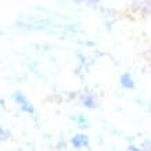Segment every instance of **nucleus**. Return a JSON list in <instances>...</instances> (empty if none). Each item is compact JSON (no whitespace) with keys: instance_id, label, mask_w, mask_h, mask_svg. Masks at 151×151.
Masks as SVG:
<instances>
[{"instance_id":"nucleus-1","label":"nucleus","mask_w":151,"mask_h":151,"mask_svg":"<svg viewBox=\"0 0 151 151\" xmlns=\"http://www.w3.org/2000/svg\"><path fill=\"white\" fill-rule=\"evenodd\" d=\"M14 100L21 105V108H22L25 112H28V114H33V107H32V104H31V101L28 100L27 97L24 96L21 92L14 93Z\"/></svg>"},{"instance_id":"nucleus-2","label":"nucleus","mask_w":151,"mask_h":151,"mask_svg":"<svg viewBox=\"0 0 151 151\" xmlns=\"http://www.w3.org/2000/svg\"><path fill=\"white\" fill-rule=\"evenodd\" d=\"M89 140H87V136L85 134H76L73 136L72 139V144L75 146V148H82V147H86Z\"/></svg>"},{"instance_id":"nucleus-3","label":"nucleus","mask_w":151,"mask_h":151,"mask_svg":"<svg viewBox=\"0 0 151 151\" xmlns=\"http://www.w3.org/2000/svg\"><path fill=\"white\" fill-rule=\"evenodd\" d=\"M121 85H122L125 89H133V87H134L133 79L129 73H124V75L121 76Z\"/></svg>"},{"instance_id":"nucleus-4","label":"nucleus","mask_w":151,"mask_h":151,"mask_svg":"<svg viewBox=\"0 0 151 151\" xmlns=\"http://www.w3.org/2000/svg\"><path fill=\"white\" fill-rule=\"evenodd\" d=\"M83 104L86 105L87 108H94L96 107V101H94V99H93V96H85L82 99Z\"/></svg>"},{"instance_id":"nucleus-5","label":"nucleus","mask_w":151,"mask_h":151,"mask_svg":"<svg viewBox=\"0 0 151 151\" xmlns=\"http://www.w3.org/2000/svg\"><path fill=\"white\" fill-rule=\"evenodd\" d=\"M75 119H76V121H78V122H79V124H81V125H82V126H83V125H87V122H86V121H85V119H83V118H81V115H79V116H76V118H75Z\"/></svg>"}]
</instances>
